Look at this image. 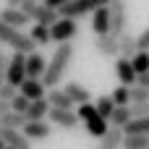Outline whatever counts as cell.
Segmentation results:
<instances>
[{
    "mask_svg": "<svg viewBox=\"0 0 149 149\" xmlns=\"http://www.w3.org/2000/svg\"><path fill=\"white\" fill-rule=\"evenodd\" d=\"M47 110H50V105H47V100L42 97V100L29 102V107H26L24 118H26V120H45V118H47Z\"/></svg>",
    "mask_w": 149,
    "mask_h": 149,
    "instance_id": "22",
    "label": "cell"
},
{
    "mask_svg": "<svg viewBox=\"0 0 149 149\" xmlns=\"http://www.w3.org/2000/svg\"><path fill=\"white\" fill-rule=\"evenodd\" d=\"M94 50L100 55H105V58H118V37H113V34L97 37L94 39Z\"/></svg>",
    "mask_w": 149,
    "mask_h": 149,
    "instance_id": "18",
    "label": "cell"
},
{
    "mask_svg": "<svg viewBox=\"0 0 149 149\" xmlns=\"http://www.w3.org/2000/svg\"><path fill=\"white\" fill-rule=\"evenodd\" d=\"M45 100H47V105L50 107H63V110H71V100H68V94L63 92V89H58V86H52V89H47L45 92Z\"/></svg>",
    "mask_w": 149,
    "mask_h": 149,
    "instance_id": "21",
    "label": "cell"
},
{
    "mask_svg": "<svg viewBox=\"0 0 149 149\" xmlns=\"http://www.w3.org/2000/svg\"><path fill=\"white\" fill-rule=\"evenodd\" d=\"M128 120H131V110H128V105H115L113 113H110V118H107V126H118V128H123Z\"/></svg>",
    "mask_w": 149,
    "mask_h": 149,
    "instance_id": "23",
    "label": "cell"
},
{
    "mask_svg": "<svg viewBox=\"0 0 149 149\" xmlns=\"http://www.w3.org/2000/svg\"><path fill=\"white\" fill-rule=\"evenodd\" d=\"M0 21H3L5 26L21 29V26H26V24H29L31 18H29V16H26V13L21 10V8H8V5H5V8L0 10Z\"/></svg>",
    "mask_w": 149,
    "mask_h": 149,
    "instance_id": "16",
    "label": "cell"
},
{
    "mask_svg": "<svg viewBox=\"0 0 149 149\" xmlns=\"http://www.w3.org/2000/svg\"><path fill=\"white\" fill-rule=\"evenodd\" d=\"M21 5V0H8V8H18Z\"/></svg>",
    "mask_w": 149,
    "mask_h": 149,
    "instance_id": "40",
    "label": "cell"
},
{
    "mask_svg": "<svg viewBox=\"0 0 149 149\" xmlns=\"http://www.w3.org/2000/svg\"><path fill=\"white\" fill-rule=\"evenodd\" d=\"M120 144H123V128H118V126H107V131L102 134L100 147H97V149H120Z\"/></svg>",
    "mask_w": 149,
    "mask_h": 149,
    "instance_id": "19",
    "label": "cell"
},
{
    "mask_svg": "<svg viewBox=\"0 0 149 149\" xmlns=\"http://www.w3.org/2000/svg\"><path fill=\"white\" fill-rule=\"evenodd\" d=\"M107 3L110 0H68L65 5L58 8V16H63V18H81V16H89L92 10H97V8L107 5Z\"/></svg>",
    "mask_w": 149,
    "mask_h": 149,
    "instance_id": "5",
    "label": "cell"
},
{
    "mask_svg": "<svg viewBox=\"0 0 149 149\" xmlns=\"http://www.w3.org/2000/svg\"><path fill=\"white\" fill-rule=\"evenodd\" d=\"M0 97L10 102V100L16 97V86H10V84H3V86H0Z\"/></svg>",
    "mask_w": 149,
    "mask_h": 149,
    "instance_id": "35",
    "label": "cell"
},
{
    "mask_svg": "<svg viewBox=\"0 0 149 149\" xmlns=\"http://www.w3.org/2000/svg\"><path fill=\"white\" fill-rule=\"evenodd\" d=\"M39 3H42V0H39Z\"/></svg>",
    "mask_w": 149,
    "mask_h": 149,
    "instance_id": "43",
    "label": "cell"
},
{
    "mask_svg": "<svg viewBox=\"0 0 149 149\" xmlns=\"http://www.w3.org/2000/svg\"><path fill=\"white\" fill-rule=\"evenodd\" d=\"M136 84H139V86H144V89H149V71H144V73H139V76H136Z\"/></svg>",
    "mask_w": 149,
    "mask_h": 149,
    "instance_id": "37",
    "label": "cell"
},
{
    "mask_svg": "<svg viewBox=\"0 0 149 149\" xmlns=\"http://www.w3.org/2000/svg\"><path fill=\"white\" fill-rule=\"evenodd\" d=\"M147 147H149V136H144V134H123L120 149H147Z\"/></svg>",
    "mask_w": 149,
    "mask_h": 149,
    "instance_id": "24",
    "label": "cell"
},
{
    "mask_svg": "<svg viewBox=\"0 0 149 149\" xmlns=\"http://www.w3.org/2000/svg\"><path fill=\"white\" fill-rule=\"evenodd\" d=\"M147 149H149V147H147Z\"/></svg>",
    "mask_w": 149,
    "mask_h": 149,
    "instance_id": "45",
    "label": "cell"
},
{
    "mask_svg": "<svg viewBox=\"0 0 149 149\" xmlns=\"http://www.w3.org/2000/svg\"><path fill=\"white\" fill-rule=\"evenodd\" d=\"M79 123H84V128H86V134L89 136H94V139H102V134L107 131V120L105 118H100V113L94 110V105L92 102H84V105H79Z\"/></svg>",
    "mask_w": 149,
    "mask_h": 149,
    "instance_id": "2",
    "label": "cell"
},
{
    "mask_svg": "<svg viewBox=\"0 0 149 149\" xmlns=\"http://www.w3.org/2000/svg\"><path fill=\"white\" fill-rule=\"evenodd\" d=\"M47 118H50V123H52V126H58V128H65V131H73V128L79 126V115H76L73 110L50 107V110H47Z\"/></svg>",
    "mask_w": 149,
    "mask_h": 149,
    "instance_id": "9",
    "label": "cell"
},
{
    "mask_svg": "<svg viewBox=\"0 0 149 149\" xmlns=\"http://www.w3.org/2000/svg\"><path fill=\"white\" fill-rule=\"evenodd\" d=\"M3 147H5V144H3V139H0V149H3Z\"/></svg>",
    "mask_w": 149,
    "mask_h": 149,
    "instance_id": "41",
    "label": "cell"
},
{
    "mask_svg": "<svg viewBox=\"0 0 149 149\" xmlns=\"http://www.w3.org/2000/svg\"><path fill=\"white\" fill-rule=\"evenodd\" d=\"M29 39H31L34 45H50V29L42 26V24H34V26L29 29Z\"/></svg>",
    "mask_w": 149,
    "mask_h": 149,
    "instance_id": "27",
    "label": "cell"
},
{
    "mask_svg": "<svg viewBox=\"0 0 149 149\" xmlns=\"http://www.w3.org/2000/svg\"><path fill=\"white\" fill-rule=\"evenodd\" d=\"M3 149H10V147H3Z\"/></svg>",
    "mask_w": 149,
    "mask_h": 149,
    "instance_id": "42",
    "label": "cell"
},
{
    "mask_svg": "<svg viewBox=\"0 0 149 149\" xmlns=\"http://www.w3.org/2000/svg\"><path fill=\"white\" fill-rule=\"evenodd\" d=\"M136 47H139V50H149V26L136 37Z\"/></svg>",
    "mask_w": 149,
    "mask_h": 149,
    "instance_id": "34",
    "label": "cell"
},
{
    "mask_svg": "<svg viewBox=\"0 0 149 149\" xmlns=\"http://www.w3.org/2000/svg\"><path fill=\"white\" fill-rule=\"evenodd\" d=\"M0 42L3 45H8L13 52H34V42L29 39V34H24L21 29H13V26H5L3 21H0Z\"/></svg>",
    "mask_w": 149,
    "mask_h": 149,
    "instance_id": "3",
    "label": "cell"
},
{
    "mask_svg": "<svg viewBox=\"0 0 149 149\" xmlns=\"http://www.w3.org/2000/svg\"><path fill=\"white\" fill-rule=\"evenodd\" d=\"M113 105H128V86H118L113 94H110Z\"/></svg>",
    "mask_w": 149,
    "mask_h": 149,
    "instance_id": "31",
    "label": "cell"
},
{
    "mask_svg": "<svg viewBox=\"0 0 149 149\" xmlns=\"http://www.w3.org/2000/svg\"><path fill=\"white\" fill-rule=\"evenodd\" d=\"M0 139L10 149H31V141L21 134V128H0Z\"/></svg>",
    "mask_w": 149,
    "mask_h": 149,
    "instance_id": "12",
    "label": "cell"
},
{
    "mask_svg": "<svg viewBox=\"0 0 149 149\" xmlns=\"http://www.w3.org/2000/svg\"><path fill=\"white\" fill-rule=\"evenodd\" d=\"M115 76H118L120 86H134V84H136V73H134L128 58H120V55L115 58Z\"/></svg>",
    "mask_w": 149,
    "mask_h": 149,
    "instance_id": "14",
    "label": "cell"
},
{
    "mask_svg": "<svg viewBox=\"0 0 149 149\" xmlns=\"http://www.w3.org/2000/svg\"><path fill=\"white\" fill-rule=\"evenodd\" d=\"M136 52H139V47H136V37H134V34H128V31H123V34L118 37V55L131 60Z\"/></svg>",
    "mask_w": 149,
    "mask_h": 149,
    "instance_id": "20",
    "label": "cell"
},
{
    "mask_svg": "<svg viewBox=\"0 0 149 149\" xmlns=\"http://www.w3.org/2000/svg\"><path fill=\"white\" fill-rule=\"evenodd\" d=\"M47 29H50V42H71L79 31V24H76V18L58 16V21H52Z\"/></svg>",
    "mask_w": 149,
    "mask_h": 149,
    "instance_id": "7",
    "label": "cell"
},
{
    "mask_svg": "<svg viewBox=\"0 0 149 149\" xmlns=\"http://www.w3.org/2000/svg\"><path fill=\"white\" fill-rule=\"evenodd\" d=\"M123 134H144V136H149V115L147 118H131L123 126Z\"/></svg>",
    "mask_w": 149,
    "mask_h": 149,
    "instance_id": "25",
    "label": "cell"
},
{
    "mask_svg": "<svg viewBox=\"0 0 149 149\" xmlns=\"http://www.w3.org/2000/svg\"><path fill=\"white\" fill-rule=\"evenodd\" d=\"M128 110H131V118H147L149 115V100L139 102V105H128Z\"/></svg>",
    "mask_w": 149,
    "mask_h": 149,
    "instance_id": "33",
    "label": "cell"
},
{
    "mask_svg": "<svg viewBox=\"0 0 149 149\" xmlns=\"http://www.w3.org/2000/svg\"><path fill=\"white\" fill-rule=\"evenodd\" d=\"M42 3H45V5H50V8H55V10H58V8H60V5H65V3H68V0H42Z\"/></svg>",
    "mask_w": 149,
    "mask_h": 149,
    "instance_id": "38",
    "label": "cell"
},
{
    "mask_svg": "<svg viewBox=\"0 0 149 149\" xmlns=\"http://www.w3.org/2000/svg\"><path fill=\"white\" fill-rule=\"evenodd\" d=\"M147 100H149V89L139 86V84L128 86V105H139V102H147Z\"/></svg>",
    "mask_w": 149,
    "mask_h": 149,
    "instance_id": "30",
    "label": "cell"
},
{
    "mask_svg": "<svg viewBox=\"0 0 149 149\" xmlns=\"http://www.w3.org/2000/svg\"><path fill=\"white\" fill-rule=\"evenodd\" d=\"M107 10H110V34L120 37L126 31V24H128V5H126V0H110Z\"/></svg>",
    "mask_w": 149,
    "mask_h": 149,
    "instance_id": "6",
    "label": "cell"
},
{
    "mask_svg": "<svg viewBox=\"0 0 149 149\" xmlns=\"http://www.w3.org/2000/svg\"><path fill=\"white\" fill-rule=\"evenodd\" d=\"M8 110H10V102L0 97V115H3V113H8Z\"/></svg>",
    "mask_w": 149,
    "mask_h": 149,
    "instance_id": "39",
    "label": "cell"
},
{
    "mask_svg": "<svg viewBox=\"0 0 149 149\" xmlns=\"http://www.w3.org/2000/svg\"><path fill=\"white\" fill-rule=\"evenodd\" d=\"M92 16V31L97 34V37H102V34H110V10H107V5H102V8H97V10H92L89 13Z\"/></svg>",
    "mask_w": 149,
    "mask_h": 149,
    "instance_id": "13",
    "label": "cell"
},
{
    "mask_svg": "<svg viewBox=\"0 0 149 149\" xmlns=\"http://www.w3.org/2000/svg\"><path fill=\"white\" fill-rule=\"evenodd\" d=\"M113 100H110V94H102V97H97V102H94V110L100 113V118H110V113H113Z\"/></svg>",
    "mask_w": 149,
    "mask_h": 149,
    "instance_id": "29",
    "label": "cell"
},
{
    "mask_svg": "<svg viewBox=\"0 0 149 149\" xmlns=\"http://www.w3.org/2000/svg\"><path fill=\"white\" fill-rule=\"evenodd\" d=\"M34 24H42V26H50L52 21H58V10L55 8H50V5H45V3H39V0H21V5H18Z\"/></svg>",
    "mask_w": 149,
    "mask_h": 149,
    "instance_id": "4",
    "label": "cell"
},
{
    "mask_svg": "<svg viewBox=\"0 0 149 149\" xmlns=\"http://www.w3.org/2000/svg\"><path fill=\"white\" fill-rule=\"evenodd\" d=\"M45 86H42V81L39 79H24L21 84H18V94L21 97H26L29 102H34V100H42L45 97Z\"/></svg>",
    "mask_w": 149,
    "mask_h": 149,
    "instance_id": "15",
    "label": "cell"
},
{
    "mask_svg": "<svg viewBox=\"0 0 149 149\" xmlns=\"http://www.w3.org/2000/svg\"><path fill=\"white\" fill-rule=\"evenodd\" d=\"M26 107H29V100H26V97H21V94L16 92V97L10 100V110H13V113H21V115H24V113H26Z\"/></svg>",
    "mask_w": 149,
    "mask_h": 149,
    "instance_id": "32",
    "label": "cell"
},
{
    "mask_svg": "<svg viewBox=\"0 0 149 149\" xmlns=\"http://www.w3.org/2000/svg\"><path fill=\"white\" fill-rule=\"evenodd\" d=\"M50 131H52V126H50L47 120H26L24 128H21V134H24L29 141H42V139L50 136Z\"/></svg>",
    "mask_w": 149,
    "mask_h": 149,
    "instance_id": "10",
    "label": "cell"
},
{
    "mask_svg": "<svg viewBox=\"0 0 149 149\" xmlns=\"http://www.w3.org/2000/svg\"><path fill=\"white\" fill-rule=\"evenodd\" d=\"M26 79V71H24V52H13L10 58H8V65H5V84H10V86H16L18 89V84Z\"/></svg>",
    "mask_w": 149,
    "mask_h": 149,
    "instance_id": "8",
    "label": "cell"
},
{
    "mask_svg": "<svg viewBox=\"0 0 149 149\" xmlns=\"http://www.w3.org/2000/svg\"><path fill=\"white\" fill-rule=\"evenodd\" d=\"M45 65H47V60H45V55H39L37 50L24 55V71H26V79H39V76L45 73Z\"/></svg>",
    "mask_w": 149,
    "mask_h": 149,
    "instance_id": "11",
    "label": "cell"
},
{
    "mask_svg": "<svg viewBox=\"0 0 149 149\" xmlns=\"http://www.w3.org/2000/svg\"><path fill=\"white\" fill-rule=\"evenodd\" d=\"M63 92L68 94V100H71L73 105H84V102H92V94H89V89H86L84 84H79V81H68V84L63 86Z\"/></svg>",
    "mask_w": 149,
    "mask_h": 149,
    "instance_id": "17",
    "label": "cell"
},
{
    "mask_svg": "<svg viewBox=\"0 0 149 149\" xmlns=\"http://www.w3.org/2000/svg\"><path fill=\"white\" fill-rule=\"evenodd\" d=\"M131 68H134L136 76L144 73V71H149V52H147V50H139V52L131 58Z\"/></svg>",
    "mask_w": 149,
    "mask_h": 149,
    "instance_id": "28",
    "label": "cell"
},
{
    "mask_svg": "<svg viewBox=\"0 0 149 149\" xmlns=\"http://www.w3.org/2000/svg\"><path fill=\"white\" fill-rule=\"evenodd\" d=\"M147 52H149V50H147Z\"/></svg>",
    "mask_w": 149,
    "mask_h": 149,
    "instance_id": "44",
    "label": "cell"
},
{
    "mask_svg": "<svg viewBox=\"0 0 149 149\" xmlns=\"http://www.w3.org/2000/svg\"><path fill=\"white\" fill-rule=\"evenodd\" d=\"M24 123H26V118H24L21 113L8 110V113L0 115V128H24Z\"/></svg>",
    "mask_w": 149,
    "mask_h": 149,
    "instance_id": "26",
    "label": "cell"
},
{
    "mask_svg": "<svg viewBox=\"0 0 149 149\" xmlns=\"http://www.w3.org/2000/svg\"><path fill=\"white\" fill-rule=\"evenodd\" d=\"M5 65H8V55L0 52V86L5 84Z\"/></svg>",
    "mask_w": 149,
    "mask_h": 149,
    "instance_id": "36",
    "label": "cell"
},
{
    "mask_svg": "<svg viewBox=\"0 0 149 149\" xmlns=\"http://www.w3.org/2000/svg\"><path fill=\"white\" fill-rule=\"evenodd\" d=\"M73 52H76L73 50V42H58L50 63L45 65V73L39 76V81H42L45 89H52V86H58L65 79V73H68V68L73 63Z\"/></svg>",
    "mask_w": 149,
    "mask_h": 149,
    "instance_id": "1",
    "label": "cell"
}]
</instances>
